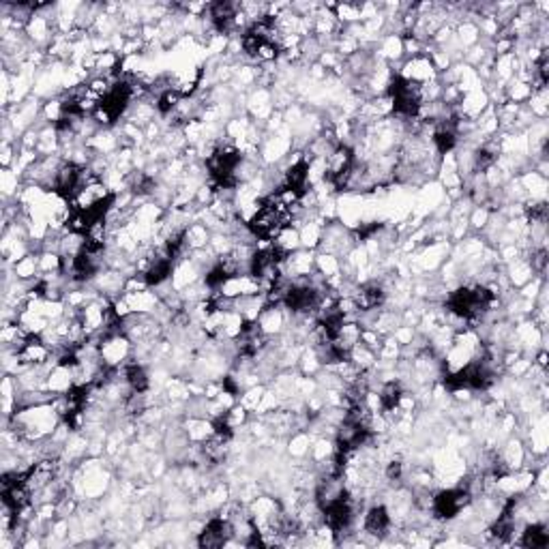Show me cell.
<instances>
[{
	"label": "cell",
	"instance_id": "4",
	"mask_svg": "<svg viewBox=\"0 0 549 549\" xmlns=\"http://www.w3.org/2000/svg\"><path fill=\"white\" fill-rule=\"evenodd\" d=\"M272 247L277 249V252H281L284 256L298 252V249L303 247L301 245V232H298V228H294V226H286L277 236L272 238Z\"/></svg>",
	"mask_w": 549,
	"mask_h": 549
},
{
	"label": "cell",
	"instance_id": "9",
	"mask_svg": "<svg viewBox=\"0 0 549 549\" xmlns=\"http://www.w3.org/2000/svg\"><path fill=\"white\" fill-rule=\"evenodd\" d=\"M22 177L13 170V167H5L3 172H0V189H3V195L5 197H15L24 185H19Z\"/></svg>",
	"mask_w": 549,
	"mask_h": 549
},
{
	"label": "cell",
	"instance_id": "10",
	"mask_svg": "<svg viewBox=\"0 0 549 549\" xmlns=\"http://www.w3.org/2000/svg\"><path fill=\"white\" fill-rule=\"evenodd\" d=\"M264 391H266V384H258V386H252V388L243 391L240 397H238V404H240L245 410H249V412H256V408H258V404H260V399H262Z\"/></svg>",
	"mask_w": 549,
	"mask_h": 549
},
{
	"label": "cell",
	"instance_id": "1",
	"mask_svg": "<svg viewBox=\"0 0 549 549\" xmlns=\"http://www.w3.org/2000/svg\"><path fill=\"white\" fill-rule=\"evenodd\" d=\"M397 76L406 80V82H414V84H429L434 80H438V71L429 58V54H420V56H412V58H404L402 67H399Z\"/></svg>",
	"mask_w": 549,
	"mask_h": 549
},
{
	"label": "cell",
	"instance_id": "7",
	"mask_svg": "<svg viewBox=\"0 0 549 549\" xmlns=\"http://www.w3.org/2000/svg\"><path fill=\"white\" fill-rule=\"evenodd\" d=\"M13 274L19 281H35L39 277V254H28L13 266Z\"/></svg>",
	"mask_w": 549,
	"mask_h": 549
},
{
	"label": "cell",
	"instance_id": "8",
	"mask_svg": "<svg viewBox=\"0 0 549 549\" xmlns=\"http://www.w3.org/2000/svg\"><path fill=\"white\" fill-rule=\"evenodd\" d=\"M316 270L320 274H324L327 279L335 277V274H341V258L333 256V254H318L316 252Z\"/></svg>",
	"mask_w": 549,
	"mask_h": 549
},
{
	"label": "cell",
	"instance_id": "5",
	"mask_svg": "<svg viewBox=\"0 0 549 549\" xmlns=\"http://www.w3.org/2000/svg\"><path fill=\"white\" fill-rule=\"evenodd\" d=\"M313 436L309 432H296L288 438V453L292 459L307 461L309 459V448H311Z\"/></svg>",
	"mask_w": 549,
	"mask_h": 549
},
{
	"label": "cell",
	"instance_id": "2",
	"mask_svg": "<svg viewBox=\"0 0 549 549\" xmlns=\"http://www.w3.org/2000/svg\"><path fill=\"white\" fill-rule=\"evenodd\" d=\"M101 361L108 367H122L131 359L133 352V343L127 335H110L106 339H101Z\"/></svg>",
	"mask_w": 549,
	"mask_h": 549
},
{
	"label": "cell",
	"instance_id": "3",
	"mask_svg": "<svg viewBox=\"0 0 549 549\" xmlns=\"http://www.w3.org/2000/svg\"><path fill=\"white\" fill-rule=\"evenodd\" d=\"M73 386L76 384H73V373L69 367H63V365L52 367V371H49V376H47V393H52L56 397V395L69 393Z\"/></svg>",
	"mask_w": 549,
	"mask_h": 549
},
{
	"label": "cell",
	"instance_id": "6",
	"mask_svg": "<svg viewBox=\"0 0 549 549\" xmlns=\"http://www.w3.org/2000/svg\"><path fill=\"white\" fill-rule=\"evenodd\" d=\"M211 236H213L211 230L204 226V223H199V221H195V223H191V226L185 228V245L191 249V252H197V249L208 247Z\"/></svg>",
	"mask_w": 549,
	"mask_h": 549
}]
</instances>
